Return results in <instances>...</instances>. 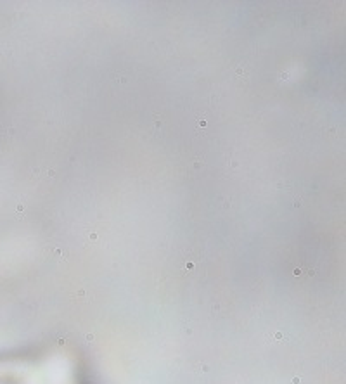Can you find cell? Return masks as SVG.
Here are the masks:
<instances>
[{
    "label": "cell",
    "instance_id": "cell-1",
    "mask_svg": "<svg viewBox=\"0 0 346 384\" xmlns=\"http://www.w3.org/2000/svg\"><path fill=\"white\" fill-rule=\"evenodd\" d=\"M197 125H199V127H204V125H206V121H204V119H199V121H197Z\"/></svg>",
    "mask_w": 346,
    "mask_h": 384
}]
</instances>
